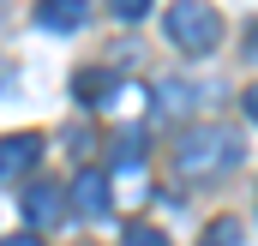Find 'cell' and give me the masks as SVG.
Segmentation results:
<instances>
[{
  "instance_id": "cell-1",
  "label": "cell",
  "mask_w": 258,
  "mask_h": 246,
  "mask_svg": "<svg viewBox=\"0 0 258 246\" xmlns=\"http://www.w3.org/2000/svg\"><path fill=\"white\" fill-rule=\"evenodd\" d=\"M174 162H180V174H192V180H216V174H228V168L240 162V138H234L228 126H192V132L174 144Z\"/></svg>"
},
{
  "instance_id": "cell-2",
  "label": "cell",
  "mask_w": 258,
  "mask_h": 246,
  "mask_svg": "<svg viewBox=\"0 0 258 246\" xmlns=\"http://www.w3.org/2000/svg\"><path fill=\"white\" fill-rule=\"evenodd\" d=\"M168 42H174L180 54H210V48L222 42L216 6H210V0H180V6L168 12Z\"/></svg>"
},
{
  "instance_id": "cell-3",
  "label": "cell",
  "mask_w": 258,
  "mask_h": 246,
  "mask_svg": "<svg viewBox=\"0 0 258 246\" xmlns=\"http://www.w3.org/2000/svg\"><path fill=\"white\" fill-rule=\"evenodd\" d=\"M36 162H42V138H36V132H12V138H0V180H24Z\"/></svg>"
},
{
  "instance_id": "cell-4",
  "label": "cell",
  "mask_w": 258,
  "mask_h": 246,
  "mask_svg": "<svg viewBox=\"0 0 258 246\" xmlns=\"http://www.w3.org/2000/svg\"><path fill=\"white\" fill-rule=\"evenodd\" d=\"M72 210H78V216H108V174L84 168V174L72 180Z\"/></svg>"
},
{
  "instance_id": "cell-5",
  "label": "cell",
  "mask_w": 258,
  "mask_h": 246,
  "mask_svg": "<svg viewBox=\"0 0 258 246\" xmlns=\"http://www.w3.org/2000/svg\"><path fill=\"white\" fill-rule=\"evenodd\" d=\"M90 18V0H36V24L42 30H78Z\"/></svg>"
},
{
  "instance_id": "cell-6",
  "label": "cell",
  "mask_w": 258,
  "mask_h": 246,
  "mask_svg": "<svg viewBox=\"0 0 258 246\" xmlns=\"http://www.w3.org/2000/svg\"><path fill=\"white\" fill-rule=\"evenodd\" d=\"M60 210H66V192H60L54 180H48V186H30V192H24V216H30V228H48Z\"/></svg>"
},
{
  "instance_id": "cell-7",
  "label": "cell",
  "mask_w": 258,
  "mask_h": 246,
  "mask_svg": "<svg viewBox=\"0 0 258 246\" xmlns=\"http://www.w3.org/2000/svg\"><path fill=\"white\" fill-rule=\"evenodd\" d=\"M204 246H240V222H234V216L210 222V240H204Z\"/></svg>"
},
{
  "instance_id": "cell-8",
  "label": "cell",
  "mask_w": 258,
  "mask_h": 246,
  "mask_svg": "<svg viewBox=\"0 0 258 246\" xmlns=\"http://www.w3.org/2000/svg\"><path fill=\"white\" fill-rule=\"evenodd\" d=\"M78 96H84V102H102V96H108V78H102V72H78Z\"/></svg>"
},
{
  "instance_id": "cell-9",
  "label": "cell",
  "mask_w": 258,
  "mask_h": 246,
  "mask_svg": "<svg viewBox=\"0 0 258 246\" xmlns=\"http://www.w3.org/2000/svg\"><path fill=\"white\" fill-rule=\"evenodd\" d=\"M126 246H168V240H162V228H150V222H132V228H126Z\"/></svg>"
},
{
  "instance_id": "cell-10",
  "label": "cell",
  "mask_w": 258,
  "mask_h": 246,
  "mask_svg": "<svg viewBox=\"0 0 258 246\" xmlns=\"http://www.w3.org/2000/svg\"><path fill=\"white\" fill-rule=\"evenodd\" d=\"M156 102H162V108H168V114H180V108H186V84H180V78H168V84H162V96H156Z\"/></svg>"
},
{
  "instance_id": "cell-11",
  "label": "cell",
  "mask_w": 258,
  "mask_h": 246,
  "mask_svg": "<svg viewBox=\"0 0 258 246\" xmlns=\"http://www.w3.org/2000/svg\"><path fill=\"white\" fill-rule=\"evenodd\" d=\"M108 12H114V18H144L150 0H108Z\"/></svg>"
},
{
  "instance_id": "cell-12",
  "label": "cell",
  "mask_w": 258,
  "mask_h": 246,
  "mask_svg": "<svg viewBox=\"0 0 258 246\" xmlns=\"http://www.w3.org/2000/svg\"><path fill=\"white\" fill-rule=\"evenodd\" d=\"M0 246H42V234H6Z\"/></svg>"
},
{
  "instance_id": "cell-13",
  "label": "cell",
  "mask_w": 258,
  "mask_h": 246,
  "mask_svg": "<svg viewBox=\"0 0 258 246\" xmlns=\"http://www.w3.org/2000/svg\"><path fill=\"white\" fill-rule=\"evenodd\" d=\"M246 114H252V120H258V84H252V90H246Z\"/></svg>"
},
{
  "instance_id": "cell-14",
  "label": "cell",
  "mask_w": 258,
  "mask_h": 246,
  "mask_svg": "<svg viewBox=\"0 0 258 246\" xmlns=\"http://www.w3.org/2000/svg\"><path fill=\"white\" fill-rule=\"evenodd\" d=\"M246 54H258V24H252V42H246Z\"/></svg>"
}]
</instances>
